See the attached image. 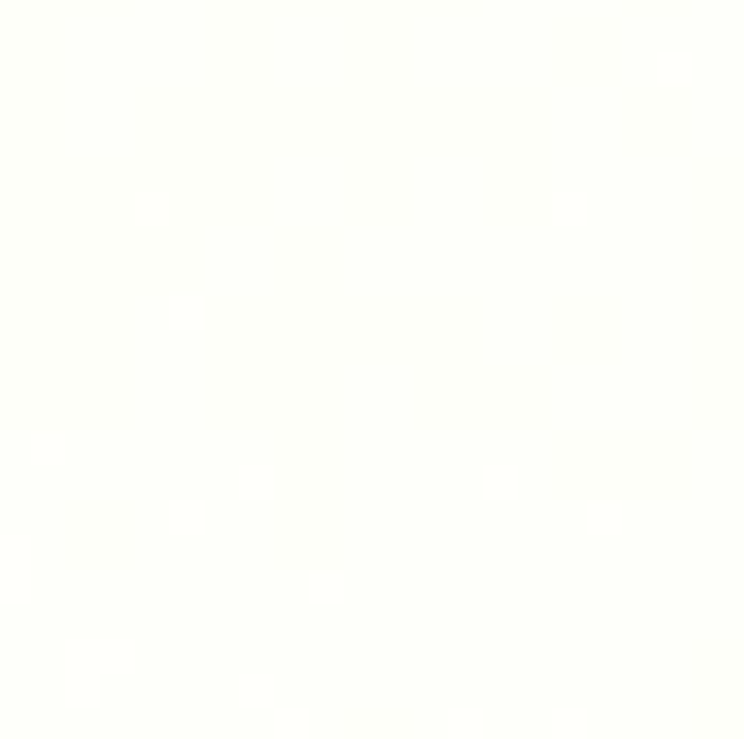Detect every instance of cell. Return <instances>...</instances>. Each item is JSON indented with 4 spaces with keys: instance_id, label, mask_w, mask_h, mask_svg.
<instances>
[{
    "instance_id": "6da1fadb",
    "label": "cell",
    "mask_w": 744,
    "mask_h": 739,
    "mask_svg": "<svg viewBox=\"0 0 744 739\" xmlns=\"http://www.w3.org/2000/svg\"><path fill=\"white\" fill-rule=\"evenodd\" d=\"M553 222L557 226H584L588 222V196L584 192H557L553 196Z\"/></svg>"
},
{
    "instance_id": "7a4b0ae2",
    "label": "cell",
    "mask_w": 744,
    "mask_h": 739,
    "mask_svg": "<svg viewBox=\"0 0 744 739\" xmlns=\"http://www.w3.org/2000/svg\"><path fill=\"white\" fill-rule=\"evenodd\" d=\"M653 74L661 83H692V57L688 53H661L653 61Z\"/></svg>"
},
{
    "instance_id": "3957f363",
    "label": "cell",
    "mask_w": 744,
    "mask_h": 739,
    "mask_svg": "<svg viewBox=\"0 0 744 739\" xmlns=\"http://www.w3.org/2000/svg\"><path fill=\"white\" fill-rule=\"evenodd\" d=\"M488 483H492V487H505V491H509V487H514V474H509V470H492V474H488Z\"/></svg>"
}]
</instances>
